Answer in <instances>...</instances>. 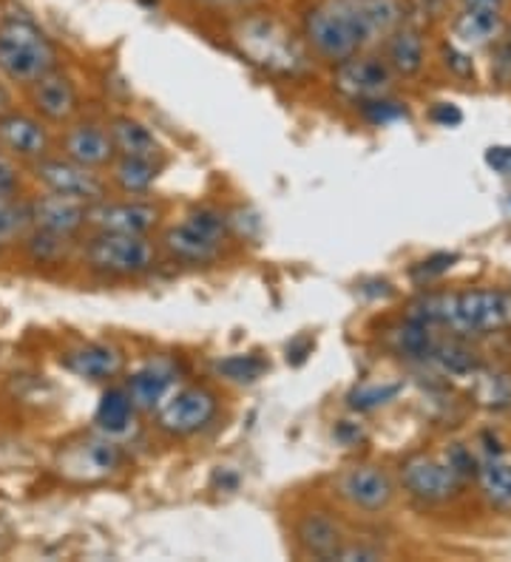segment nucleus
<instances>
[{"mask_svg":"<svg viewBox=\"0 0 511 562\" xmlns=\"http://www.w3.org/2000/svg\"><path fill=\"white\" fill-rule=\"evenodd\" d=\"M401 0H324L304 18V37L321 60H349L403 23Z\"/></svg>","mask_w":511,"mask_h":562,"instance_id":"obj_1","label":"nucleus"},{"mask_svg":"<svg viewBox=\"0 0 511 562\" xmlns=\"http://www.w3.org/2000/svg\"><path fill=\"white\" fill-rule=\"evenodd\" d=\"M407 318L430 327H449L457 336H486L511 324V293L506 290L430 293L409 304Z\"/></svg>","mask_w":511,"mask_h":562,"instance_id":"obj_2","label":"nucleus"},{"mask_svg":"<svg viewBox=\"0 0 511 562\" xmlns=\"http://www.w3.org/2000/svg\"><path fill=\"white\" fill-rule=\"evenodd\" d=\"M57 69V46L26 14L0 21V75L18 86H32Z\"/></svg>","mask_w":511,"mask_h":562,"instance_id":"obj_3","label":"nucleus"},{"mask_svg":"<svg viewBox=\"0 0 511 562\" xmlns=\"http://www.w3.org/2000/svg\"><path fill=\"white\" fill-rule=\"evenodd\" d=\"M231 241V220L219 207H197L168 227L163 236V250L179 265H213L222 256L225 245Z\"/></svg>","mask_w":511,"mask_h":562,"instance_id":"obj_4","label":"nucleus"},{"mask_svg":"<svg viewBox=\"0 0 511 562\" xmlns=\"http://www.w3.org/2000/svg\"><path fill=\"white\" fill-rule=\"evenodd\" d=\"M159 250L148 236L95 231L82 245V265L102 279H140L157 268Z\"/></svg>","mask_w":511,"mask_h":562,"instance_id":"obj_5","label":"nucleus"},{"mask_svg":"<svg viewBox=\"0 0 511 562\" xmlns=\"http://www.w3.org/2000/svg\"><path fill=\"white\" fill-rule=\"evenodd\" d=\"M219 398L208 386H174L168 398L154 409L157 429L168 438H193L216 420Z\"/></svg>","mask_w":511,"mask_h":562,"instance_id":"obj_6","label":"nucleus"},{"mask_svg":"<svg viewBox=\"0 0 511 562\" xmlns=\"http://www.w3.org/2000/svg\"><path fill=\"white\" fill-rule=\"evenodd\" d=\"M236 41L253 57V63H259L262 69L290 77L301 75L307 69L304 52L293 41V35H287L279 23L265 21V18L242 23V29L236 32Z\"/></svg>","mask_w":511,"mask_h":562,"instance_id":"obj_7","label":"nucleus"},{"mask_svg":"<svg viewBox=\"0 0 511 562\" xmlns=\"http://www.w3.org/2000/svg\"><path fill=\"white\" fill-rule=\"evenodd\" d=\"M34 179L46 188L48 193H60V196H71L86 205L105 200L109 196V186L100 177V171H91L86 165L75 162L68 157H43L34 162Z\"/></svg>","mask_w":511,"mask_h":562,"instance_id":"obj_8","label":"nucleus"},{"mask_svg":"<svg viewBox=\"0 0 511 562\" xmlns=\"http://www.w3.org/2000/svg\"><path fill=\"white\" fill-rule=\"evenodd\" d=\"M123 463V452L109 435H95V438H82L77 443H68L57 458V469L63 477L75 483H95L109 477Z\"/></svg>","mask_w":511,"mask_h":562,"instance_id":"obj_9","label":"nucleus"},{"mask_svg":"<svg viewBox=\"0 0 511 562\" xmlns=\"http://www.w3.org/2000/svg\"><path fill=\"white\" fill-rule=\"evenodd\" d=\"M335 89L344 97L362 103V100H373V97H384L392 91V82H396V71L384 57L375 55H353L349 60L338 63L335 66Z\"/></svg>","mask_w":511,"mask_h":562,"instance_id":"obj_10","label":"nucleus"},{"mask_svg":"<svg viewBox=\"0 0 511 562\" xmlns=\"http://www.w3.org/2000/svg\"><path fill=\"white\" fill-rule=\"evenodd\" d=\"M401 483L421 503H446L464 486V481L446 467V460L432 454H412L401 467Z\"/></svg>","mask_w":511,"mask_h":562,"instance_id":"obj_11","label":"nucleus"},{"mask_svg":"<svg viewBox=\"0 0 511 562\" xmlns=\"http://www.w3.org/2000/svg\"><path fill=\"white\" fill-rule=\"evenodd\" d=\"M159 225V207L143 200H100L89 205V227L102 234L148 236Z\"/></svg>","mask_w":511,"mask_h":562,"instance_id":"obj_12","label":"nucleus"},{"mask_svg":"<svg viewBox=\"0 0 511 562\" xmlns=\"http://www.w3.org/2000/svg\"><path fill=\"white\" fill-rule=\"evenodd\" d=\"M335 494L362 512H381L396 497L389 474L378 467H349L335 477Z\"/></svg>","mask_w":511,"mask_h":562,"instance_id":"obj_13","label":"nucleus"},{"mask_svg":"<svg viewBox=\"0 0 511 562\" xmlns=\"http://www.w3.org/2000/svg\"><path fill=\"white\" fill-rule=\"evenodd\" d=\"M0 148L12 159L37 162V159L48 157L52 137H48L46 125L41 120L12 109L0 117Z\"/></svg>","mask_w":511,"mask_h":562,"instance_id":"obj_14","label":"nucleus"},{"mask_svg":"<svg viewBox=\"0 0 511 562\" xmlns=\"http://www.w3.org/2000/svg\"><path fill=\"white\" fill-rule=\"evenodd\" d=\"M29 216H32V227L68 236V239H75L82 227H89V205L86 202L48 191L46 196H37L34 202H29Z\"/></svg>","mask_w":511,"mask_h":562,"instance_id":"obj_15","label":"nucleus"},{"mask_svg":"<svg viewBox=\"0 0 511 562\" xmlns=\"http://www.w3.org/2000/svg\"><path fill=\"white\" fill-rule=\"evenodd\" d=\"M32 103L43 120L63 125L77 117V111H80V91H77L71 77L52 69L41 80L32 82Z\"/></svg>","mask_w":511,"mask_h":562,"instance_id":"obj_16","label":"nucleus"},{"mask_svg":"<svg viewBox=\"0 0 511 562\" xmlns=\"http://www.w3.org/2000/svg\"><path fill=\"white\" fill-rule=\"evenodd\" d=\"M177 378V361H170V358H151L140 370L131 372V378L125 381V390H129L136 412H154L174 392Z\"/></svg>","mask_w":511,"mask_h":562,"instance_id":"obj_17","label":"nucleus"},{"mask_svg":"<svg viewBox=\"0 0 511 562\" xmlns=\"http://www.w3.org/2000/svg\"><path fill=\"white\" fill-rule=\"evenodd\" d=\"M63 157L75 159V162L86 165L91 171H102L111 168L116 159L114 143H111L109 128H102L97 123H77L63 134Z\"/></svg>","mask_w":511,"mask_h":562,"instance_id":"obj_18","label":"nucleus"},{"mask_svg":"<svg viewBox=\"0 0 511 562\" xmlns=\"http://www.w3.org/2000/svg\"><path fill=\"white\" fill-rule=\"evenodd\" d=\"M123 352L111 344H82L63 356V367L91 384H109L123 372Z\"/></svg>","mask_w":511,"mask_h":562,"instance_id":"obj_19","label":"nucleus"},{"mask_svg":"<svg viewBox=\"0 0 511 562\" xmlns=\"http://www.w3.org/2000/svg\"><path fill=\"white\" fill-rule=\"evenodd\" d=\"M296 540H299V546L307 554L319 557V560H333L335 551L347 542L338 522L330 515H324V512H313V515L301 517L299 526H296Z\"/></svg>","mask_w":511,"mask_h":562,"instance_id":"obj_20","label":"nucleus"},{"mask_svg":"<svg viewBox=\"0 0 511 562\" xmlns=\"http://www.w3.org/2000/svg\"><path fill=\"white\" fill-rule=\"evenodd\" d=\"M109 134L116 157L159 159V154H163V145L154 137V131L134 117H114L109 125Z\"/></svg>","mask_w":511,"mask_h":562,"instance_id":"obj_21","label":"nucleus"},{"mask_svg":"<svg viewBox=\"0 0 511 562\" xmlns=\"http://www.w3.org/2000/svg\"><path fill=\"white\" fill-rule=\"evenodd\" d=\"M134 415L136 406L131 401L129 390L125 386H109V390L102 392V398L95 412L97 432L109 435V438H123V435L131 432V426H134Z\"/></svg>","mask_w":511,"mask_h":562,"instance_id":"obj_22","label":"nucleus"},{"mask_svg":"<svg viewBox=\"0 0 511 562\" xmlns=\"http://www.w3.org/2000/svg\"><path fill=\"white\" fill-rule=\"evenodd\" d=\"M477 481L491 506L511 512V458L503 449H489V454L477 463Z\"/></svg>","mask_w":511,"mask_h":562,"instance_id":"obj_23","label":"nucleus"},{"mask_svg":"<svg viewBox=\"0 0 511 562\" xmlns=\"http://www.w3.org/2000/svg\"><path fill=\"white\" fill-rule=\"evenodd\" d=\"M503 35V12L495 7H466L455 21V37L464 46H486Z\"/></svg>","mask_w":511,"mask_h":562,"instance_id":"obj_24","label":"nucleus"},{"mask_svg":"<svg viewBox=\"0 0 511 562\" xmlns=\"http://www.w3.org/2000/svg\"><path fill=\"white\" fill-rule=\"evenodd\" d=\"M387 63L398 75L415 77L423 69V63H426V46H423L421 32L401 23L387 37Z\"/></svg>","mask_w":511,"mask_h":562,"instance_id":"obj_25","label":"nucleus"},{"mask_svg":"<svg viewBox=\"0 0 511 562\" xmlns=\"http://www.w3.org/2000/svg\"><path fill=\"white\" fill-rule=\"evenodd\" d=\"M111 179L129 196H145L159 179L157 159H134V157H116L111 162Z\"/></svg>","mask_w":511,"mask_h":562,"instance_id":"obj_26","label":"nucleus"},{"mask_svg":"<svg viewBox=\"0 0 511 562\" xmlns=\"http://www.w3.org/2000/svg\"><path fill=\"white\" fill-rule=\"evenodd\" d=\"M71 247H75V241L68 239V236L48 234V231H41V227L26 231V236H23V250H26L29 261L41 265V268H57V265L68 261Z\"/></svg>","mask_w":511,"mask_h":562,"instance_id":"obj_27","label":"nucleus"},{"mask_svg":"<svg viewBox=\"0 0 511 562\" xmlns=\"http://www.w3.org/2000/svg\"><path fill=\"white\" fill-rule=\"evenodd\" d=\"M389 341H392V350H396L398 356L412 358V361H430L437 338H435V333H432L430 324H421V322H412V318H407L401 327L392 329Z\"/></svg>","mask_w":511,"mask_h":562,"instance_id":"obj_28","label":"nucleus"},{"mask_svg":"<svg viewBox=\"0 0 511 562\" xmlns=\"http://www.w3.org/2000/svg\"><path fill=\"white\" fill-rule=\"evenodd\" d=\"M430 361L437 363L449 375H469V372H477V367H480L477 352L466 347L464 341H437Z\"/></svg>","mask_w":511,"mask_h":562,"instance_id":"obj_29","label":"nucleus"},{"mask_svg":"<svg viewBox=\"0 0 511 562\" xmlns=\"http://www.w3.org/2000/svg\"><path fill=\"white\" fill-rule=\"evenodd\" d=\"M403 392L401 381H375V384H358L347 395L349 409L355 412H373L378 406H387Z\"/></svg>","mask_w":511,"mask_h":562,"instance_id":"obj_30","label":"nucleus"},{"mask_svg":"<svg viewBox=\"0 0 511 562\" xmlns=\"http://www.w3.org/2000/svg\"><path fill=\"white\" fill-rule=\"evenodd\" d=\"M29 227H32L29 205L18 202L14 196H0V247L23 239Z\"/></svg>","mask_w":511,"mask_h":562,"instance_id":"obj_31","label":"nucleus"},{"mask_svg":"<svg viewBox=\"0 0 511 562\" xmlns=\"http://www.w3.org/2000/svg\"><path fill=\"white\" fill-rule=\"evenodd\" d=\"M267 363L259 356H227L216 361V372L233 384H253L256 378L265 375Z\"/></svg>","mask_w":511,"mask_h":562,"instance_id":"obj_32","label":"nucleus"},{"mask_svg":"<svg viewBox=\"0 0 511 562\" xmlns=\"http://www.w3.org/2000/svg\"><path fill=\"white\" fill-rule=\"evenodd\" d=\"M358 109H362V117L373 125H389L398 123V120H407V109L401 103H396V100H389L387 94L362 100Z\"/></svg>","mask_w":511,"mask_h":562,"instance_id":"obj_33","label":"nucleus"},{"mask_svg":"<svg viewBox=\"0 0 511 562\" xmlns=\"http://www.w3.org/2000/svg\"><path fill=\"white\" fill-rule=\"evenodd\" d=\"M477 398L489 409H506L511 406V375H489L477 386Z\"/></svg>","mask_w":511,"mask_h":562,"instance_id":"obj_34","label":"nucleus"},{"mask_svg":"<svg viewBox=\"0 0 511 562\" xmlns=\"http://www.w3.org/2000/svg\"><path fill=\"white\" fill-rule=\"evenodd\" d=\"M455 261H457L455 254H435V256H430V259H423L421 265H415V268H412V279H418V281L437 279V276L449 273V270L455 268Z\"/></svg>","mask_w":511,"mask_h":562,"instance_id":"obj_35","label":"nucleus"},{"mask_svg":"<svg viewBox=\"0 0 511 562\" xmlns=\"http://www.w3.org/2000/svg\"><path fill=\"white\" fill-rule=\"evenodd\" d=\"M443 460H446V467H449L452 472L460 477V481H466V477L477 474V458L469 452V449H466L464 443L449 446V449H446V458Z\"/></svg>","mask_w":511,"mask_h":562,"instance_id":"obj_36","label":"nucleus"},{"mask_svg":"<svg viewBox=\"0 0 511 562\" xmlns=\"http://www.w3.org/2000/svg\"><path fill=\"white\" fill-rule=\"evenodd\" d=\"M21 188V171L7 151H0V196H14Z\"/></svg>","mask_w":511,"mask_h":562,"instance_id":"obj_37","label":"nucleus"},{"mask_svg":"<svg viewBox=\"0 0 511 562\" xmlns=\"http://www.w3.org/2000/svg\"><path fill=\"white\" fill-rule=\"evenodd\" d=\"M491 75L498 77L500 82L509 86L511 82V32L498 43L495 48V60H491Z\"/></svg>","mask_w":511,"mask_h":562,"instance_id":"obj_38","label":"nucleus"},{"mask_svg":"<svg viewBox=\"0 0 511 562\" xmlns=\"http://www.w3.org/2000/svg\"><path fill=\"white\" fill-rule=\"evenodd\" d=\"M486 165L500 177H511V145H495L486 151Z\"/></svg>","mask_w":511,"mask_h":562,"instance_id":"obj_39","label":"nucleus"},{"mask_svg":"<svg viewBox=\"0 0 511 562\" xmlns=\"http://www.w3.org/2000/svg\"><path fill=\"white\" fill-rule=\"evenodd\" d=\"M333 560L353 562V560H381V551L369 549V546H355V542H344L338 551L333 554Z\"/></svg>","mask_w":511,"mask_h":562,"instance_id":"obj_40","label":"nucleus"},{"mask_svg":"<svg viewBox=\"0 0 511 562\" xmlns=\"http://www.w3.org/2000/svg\"><path fill=\"white\" fill-rule=\"evenodd\" d=\"M432 123L437 125H446V128H455V125L464 123V111L457 109L455 103H437L435 109H432Z\"/></svg>","mask_w":511,"mask_h":562,"instance_id":"obj_41","label":"nucleus"},{"mask_svg":"<svg viewBox=\"0 0 511 562\" xmlns=\"http://www.w3.org/2000/svg\"><path fill=\"white\" fill-rule=\"evenodd\" d=\"M443 57H446V66H449V69L455 71V75L469 77L471 71H475V66H471L469 57H466L464 52H457L455 46H446V48H443Z\"/></svg>","mask_w":511,"mask_h":562,"instance_id":"obj_42","label":"nucleus"},{"mask_svg":"<svg viewBox=\"0 0 511 562\" xmlns=\"http://www.w3.org/2000/svg\"><path fill=\"white\" fill-rule=\"evenodd\" d=\"M362 438H364V432H362V426H358V424L341 420V424L335 426V440H341L344 446H355Z\"/></svg>","mask_w":511,"mask_h":562,"instance_id":"obj_43","label":"nucleus"},{"mask_svg":"<svg viewBox=\"0 0 511 562\" xmlns=\"http://www.w3.org/2000/svg\"><path fill=\"white\" fill-rule=\"evenodd\" d=\"M14 109V103H12V91L7 89V86H3V82H0V117H3V114H9V111Z\"/></svg>","mask_w":511,"mask_h":562,"instance_id":"obj_44","label":"nucleus"},{"mask_svg":"<svg viewBox=\"0 0 511 562\" xmlns=\"http://www.w3.org/2000/svg\"><path fill=\"white\" fill-rule=\"evenodd\" d=\"M466 7H495L503 9V0H464Z\"/></svg>","mask_w":511,"mask_h":562,"instance_id":"obj_45","label":"nucleus"},{"mask_svg":"<svg viewBox=\"0 0 511 562\" xmlns=\"http://www.w3.org/2000/svg\"><path fill=\"white\" fill-rule=\"evenodd\" d=\"M238 3H251V0H238Z\"/></svg>","mask_w":511,"mask_h":562,"instance_id":"obj_46","label":"nucleus"}]
</instances>
